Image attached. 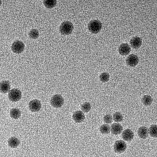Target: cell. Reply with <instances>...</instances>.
Instances as JSON below:
<instances>
[{"mask_svg":"<svg viewBox=\"0 0 157 157\" xmlns=\"http://www.w3.org/2000/svg\"><path fill=\"white\" fill-rule=\"evenodd\" d=\"M101 23L98 20H93L88 25L89 30L92 33H98L101 31Z\"/></svg>","mask_w":157,"mask_h":157,"instance_id":"6da1fadb","label":"cell"},{"mask_svg":"<svg viewBox=\"0 0 157 157\" xmlns=\"http://www.w3.org/2000/svg\"><path fill=\"white\" fill-rule=\"evenodd\" d=\"M73 28L74 27L72 24L70 22L67 21L62 23V24L60 25L59 30L61 34L67 35L70 34L72 33Z\"/></svg>","mask_w":157,"mask_h":157,"instance_id":"7a4b0ae2","label":"cell"},{"mask_svg":"<svg viewBox=\"0 0 157 157\" xmlns=\"http://www.w3.org/2000/svg\"><path fill=\"white\" fill-rule=\"evenodd\" d=\"M51 105L56 108H59L62 106L64 103V100L61 95L56 94L51 98L50 101Z\"/></svg>","mask_w":157,"mask_h":157,"instance_id":"3957f363","label":"cell"},{"mask_svg":"<svg viewBox=\"0 0 157 157\" xmlns=\"http://www.w3.org/2000/svg\"><path fill=\"white\" fill-rule=\"evenodd\" d=\"M21 91L17 89H13L11 90L9 94V99L13 102L20 101L21 98Z\"/></svg>","mask_w":157,"mask_h":157,"instance_id":"277c9868","label":"cell"},{"mask_svg":"<svg viewBox=\"0 0 157 157\" xmlns=\"http://www.w3.org/2000/svg\"><path fill=\"white\" fill-rule=\"evenodd\" d=\"M126 144L124 141L122 140H118L115 142L114 145V150L115 152L122 153L126 149Z\"/></svg>","mask_w":157,"mask_h":157,"instance_id":"5b68a950","label":"cell"},{"mask_svg":"<svg viewBox=\"0 0 157 157\" xmlns=\"http://www.w3.org/2000/svg\"><path fill=\"white\" fill-rule=\"evenodd\" d=\"M25 44L20 41H15L12 46V49L14 53L20 54L24 50Z\"/></svg>","mask_w":157,"mask_h":157,"instance_id":"8992f818","label":"cell"},{"mask_svg":"<svg viewBox=\"0 0 157 157\" xmlns=\"http://www.w3.org/2000/svg\"><path fill=\"white\" fill-rule=\"evenodd\" d=\"M30 110L33 112H38L41 109L42 105L39 100L35 99L30 101L29 104Z\"/></svg>","mask_w":157,"mask_h":157,"instance_id":"52a82bcc","label":"cell"},{"mask_svg":"<svg viewBox=\"0 0 157 157\" xmlns=\"http://www.w3.org/2000/svg\"><path fill=\"white\" fill-rule=\"evenodd\" d=\"M139 62V58L136 55H130L126 59V63L130 67H134L136 66Z\"/></svg>","mask_w":157,"mask_h":157,"instance_id":"ba28073f","label":"cell"},{"mask_svg":"<svg viewBox=\"0 0 157 157\" xmlns=\"http://www.w3.org/2000/svg\"><path fill=\"white\" fill-rule=\"evenodd\" d=\"M134 136V133L133 131L128 128L124 130L122 133V138L126 141H131L133 140Z\"/></svg>","mask_w":157,"mask_h":157,"instance_id":"9c48e42d","label":"cell"},{"mask_svg":"<svg viewBox=\"0 0 157 157\" xmlns=\"http://www.w3.org/2000/svg\"><path fill=\"white\" fill-rule=\"evenodd\" d=\"M123 128L120 124L117 123L113 124L111 126V131L112 134L114 135H118L121 134L123 131Z\"/></svg>","mask_w":157,"mask_h":157,"instance_id":"30bf717a","label":"cell"},{"mask_svg":"<svg viewBox=\"0 0 157 157\" xmlns=\"http://www.w3.org/2000/svg\"><path fill=\"white\" fill-rule=\"evenodd\" d=\"M72 118L76 123H81L85 119V115L82 111H78L73 113Z\"/></svg>","mask_w":157,"mask_h":157,"instance_id":"8fae6325","label":"cell"},{"mask_svg":"<svg viewBox=\"0 0 157 157\" xmlns=\"http://www.w3.org/2000/svg\"><path fill=\"white\" fill-rule=\"evenodd\" d=\"M131 48L129 45L127 44H123L119 48V53L122 56H126L130 53Z\"/></svg>","mask_w":157,"mask_h":157,"instance_id":"7c38bea8","label":"cell"},{"mask_svg":"<svg viewBox=\"0 0 157 157\" xmlns=\"http://www.w3.org/2000/svg\"><path fill=\"white\" fill-rule=\"evenodd\" d=\"M149 131L146 127L142 126L139 128L138 130V135L141 139H146L148 136Z\"/></svg>","mask_w":157,"mask_h":157,"instance_id":"4fadbf2b","label":"cell"},{"mask_svg":"<svg viewBox=\"0 0 157 157\" xmlns=\"http://www.w3.org/2000/svg\"><path fill=\"white\" fill-rule=\"evenodd\" d=\"M130 44L133 48H138L141 46L142 42L141 39L138 36L133 37L130 40Z\"/></svg>","mask_w":157,"mask_h":157,"instance_id":"5bb4252c","label":"cell"},{"mask_svg":"<svg viewBox=\"0 0 157 157\" xmlns=\"http://www.w3.org/2000/svg\"><path fill=\"white\" fill-rule=\"evenodd\" d=\"M10 84L9 81H3L1 83L0 90L3 93H6L10 91Z\"/></svg>","mask_w":157,"mask_h":157,"instance_id":"9a60e30c","label":"cell"},{"mask_svg":"<svg viewBox=\"0 0 157 157\" xmlns=\"http://www.w3.org/2000/svg\"><path fill=\"white\" fill-rule=\"evenodd\" d=\"M20 144V140L15 137H12L10 138L8 140L9 146L12 148L17 147L19 146Z\"/></svg>","mask_w":157,"mask_h":157,"instance_id":"2e32d148","label":"cell"},{"mask_svg":"<svg viewBox=\"0 0 157 157\" xmlns=\"http://www.w3.org/2000/svg\"><path fill=\"white\" fill-rule=\"evenodd\" d=\"M10 116L13 119H18L21 117V112L19 109L17 108H13L11 110Z\"/></svg>","mask_w":157,"mask_h":157,"instance_id":"e0dca14e","label":"cell"},{"mask_svg":"<svg viewBox=\"0 0 157 157\" xmlns=\"http://www.w3.org/2000/svg\"><path fill=\"white\" fill-rule=\"evenodd\" d=\"M150 135L152 137H157V125H151L148 129Z\"/></svg>","mask_w":157,"mask_h":157,"instance_id":"ac0fdd59","label":"cell"},{"mask_svg":"<svg viewBox=\"0 0 157 157\" xmlns=\"http://www.w3.org/2000/svg\"><path fill=\"white\" fill-rule=\"evenodd\" d=\"M152 99L151 96L149 95H144L142 99V102L146 106H149L151 105Z\"/></svg>","mask_w":157,"mask_h":157,"instance_id":"d6986e66","label":"cell"},{"mask_svg":"<svg viewBox=\"0 0 157 157\" xmlns=\"http://www.w3.org/2000/svg\"><path fill=\"white\" fill-rule=\"evenodd\" d=\"M56 0H45L44 1V5L48 9L54 8L56 5Z\"/></svg>","mask_w":157,"mask_h":157,"instance_id":"ffe728a7","label":"cell"},{"mask_svg":"<svg viewBox=\"0 0 157 157\" xmlns=\"http://www.w3.org/2000/svg\"><path fill=\"white\" fill-rule=\"evenodd\" d=\"M100 131L103 134H109L111 131V128L109 125L104 124L101 126L100 128Z\"/></svg>","mask_w":157,"mask_h":157,"instance_id":"44dd1931","label":"cell"},{"mask_svg":"<svg viewBox=\"0 0 157 157\" xmlns=\"http://www.w3.org/2000/svg\"><path fill=\"white\" fill-rule=\"evenodd\" d=\"M113 119L114 121L116 122L119 123V122H122L123 120V116L121 113L119 112H116L113 115Z\"/></svg>","mask_w":157,"mask_h":157,"instance_id":"7402d4cb","label":"cell"},{"mask_svg":"<svg viewBox=\"0 0 157 157\" xmlns=\"http://www.w3.org/2000/svg\"><path fill=\"white\" fill-rule=\"evenodd\" d=\"M81 109L84 113H88L91 109V105L90 103L85 102L81 105Z\"/></svg>","mask_w":157,"mask_h":157,"instance_id":"603a6c76","label":"cell"},{"mask_svg":"<svg viewBox=\"0 0 157 157\" xmlns=\"http://www.w3.org/2000/svg\"><path fill=\"white\" fill-rule=\"evenodd\" d=\"M110 76L107 72H104L102 73L100 76V80L103 82H107L109 81Z\"/></svg>","mask_w":157,"mask_h":157,"instance_id":"cb8c5ba5","label":"cell"},{"mask_svg":"<svg viewBox=\"0 0 157 157\" xmlns=\"http://www.w3.org/2000/svg\"><path fill=\"white\" fill-rule=\"evenodd\" d=\"M29 36L32 39H36L39 36V32L36 29H33L29 33Z\"/></svg>","mask_w":157,"mask_h":157,"instance_id":"d4e9b609","label":"cell"},{"mask_svg":"<svg viewBox=\"0 0 157 157\" xmlns=\"http://www.w3.org/2000/svg\"><path fill=\"white\" fill-rule=\"evenodd\" d=\"M104 121L107 124H111L113 122V117L110 114H107L104 117Z\"/></svg>","mask_w":157,"mask_h":157,"instance_id":"484cf974","label":"cell"}]
</instances>
